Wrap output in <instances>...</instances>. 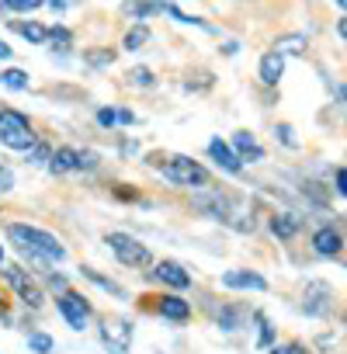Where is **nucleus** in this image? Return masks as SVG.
Wrapping results in <instances>:
<instances>
[{"mask_svg": "<svg viewBox=\"0 0 347 354\" xmlns=\"http://www.w3.org/2000/svg\"><path fill=\"white\" fill-rule=\"evenodd\" d=\"M8 236H11L21 250L39 254V257H46V261H63V257H66V247H63L53 233H46V230H39V226L15 223V226H8Z\"/></svg>", "mask_w": 347, "mask_h": 354, "instance_id": "nucleus-1", "label": "nucleus"}, {"mask_svg": "<svg viewBox=\"0 0 347 354\" xmlns=\"http://www.w3.org/2000/svg\"><path fill=\"white\" fill-rule=\"evenodd\" d=\"M198 205L212 216V219H226L233 230H254V216L250 209L240 202V198H229V195H212V198H198Z\"/></svg>", "mask_w": 347, "mask_h": 354, "instance_id": "nucleus-2", "label": "nucleus"}, {"mask_svg": "<svg viewBox=\"0 0 347 354\" xmlns=\"http://www.w3.org/2000/svg\"><path fill=\"white\" fill-rule=\"evenodd\" d=\"M0 142L8 149H32L35 146V132H32V122L15 111V108H4L0 111Z\"/></svg>", "mask_w": 347, "mask_h": 354, "instance_id": "nucleus-3", "label": "nucleus"}, {"mask_svg": "<svg viewBox=\"0 0 347 354\" xmlns=\"http://www.w3.org/2000/svg\"><path fill=\"white\" fill-rule=\"evenodd\" d=\"M163 177L170 185H181V188H195L209 181V170L191 160V156H170V163H163Z\"/></svg>", "mask_w": 347, "mask_h": 354, "instance_id": "nucleus-4", "label": "nucleus"}, {"mask_svg": "<svg viewBox=\"0 0 347 354\" xmlns=\"http://www.w3.org/2000/svg\"><path fill=\"white\" fill-rule=\"evenodd\" d=\"M108 247L115 250V257H118L125 268H142V264H149V250H146L135 236H129V233H108Z\"/></svg>", "mask_w": 347, "mask_h": 354, "instance_id": "nucleus-5", "label": "nucleus"}, {"mask_svg": "<svg viewBox=\"0 0 347 354\" xmlns=\"http://www.w3.org/2000/svg\"><path fill=\"white\" fill-rule=\"evenodd\" d=\"M101 344L108 354H129L132 347V323L129 319H104L101 323Z\"/></svg>", "mask_w": 347, "mask_h": 354, "instance_id": "nucleus-6", "label": "nucleus"}, {"mask_svg": "<svg viewBox=\"0 0 347 354\" xmlns=\"http://www.w3.org/2000/svg\"><path fill=\"white\" fill-rule=\"evenodd\" d=\"M4 278H8V285H11L32 309H42V306H46V295H42L39 285L28 278V271H21V268H4Z\"/></svg>", "mask_w": 347, "mask_h": 354, "instance_id": "nucleus-7", "label": "nucleus"}, {"mask_svg": "<svg viewBox=\"0 0 347 354\" xmlns=\"http://www.w3.org/2000/svg\"><path fill=\"white\" fill-rule=\"evenodd\" d=\"M56 306H59V313L66 316V323H70L73 330H84V326H87V316H91V306L84 302V295H77V292H63Z\"/></svg>", "mask_w": 347, "mask_h": 354, "instance_id": "nucleus-8", "label": "nucleus"}, {"mask_svg": "<svg viewBox=\"0 0 347 354\" xmlns=\"http://www.w3.org/2000/svg\"><path fill=\"white\" fill-rule=\"evenodd\" d=\"M330 306H333V288L323 285V281H309V285H306V302H302V309H306L309 316H323V313H330Z\"/></svg>", "mask_w": 347, "mask_h": 354, "instance_id": "nucleus-9", "label": "nucleus"}, {"mask_svg": "<svg viewBox=\"0 0 347 354\" xmlns=\"http://www.w3.org/2000/svg\"><path fill=\"white\" fill-rule=\"evenodd\" d=\"M153 274H156L163 285H170V288H188V285H191V274H188L181 264H174V261H160Z\"/></svg>", "mask_w": 347, "mask_h": 354, "instance_id": "nucleus-10", "label": "nucleus"}, {"mask_svg": "<svg viewBox=\"0 0 347 354\" xmlns=\"http://www.w3.org/2000/svg\"><path fill=\"white\" fill-rule=\"evenodd\" d=\"M209 153H212V160H216L223 170H229V174H240V170H243L240 156H236L233 146H226L223 139H212V142H209Z\"/></svg>", "mask_w": 347, "mask_h": 354, "instance_id": "nucleus-11", "label": "nucleus"}, {"mask_svg": "<svg viewBox=\"0 0 347 354\" xmlns=\"http://www.w3.org/2000/svg\"><path fill=\"white\" fill-rule=\"evenodd\" d=\"M312 247H316V254L319 257H337L340 254V247H344V236L337 233V230H316V236H312Z\"/></svg>", "mask_w": 347, "mask_h": 354, "instance_id": "nucleus-12", "label": "nucleus"}, {"mask_svg": "<svg viewBox=\"0 0 347 354\" xmlns=\"http://www.w3.org/2000/svg\"><path fill=\"white\" fill-rule=\"evenodd\" d=\"M223 285L226 288H254V292H264L268 288V281L257 271H226L223 274Z\"/></svg>", "mask_w": 347, "mask_h": 354, "instance_id": "nucleus-13", "label": "nucleus"}, {"mask_svg": "<svg viewBox=\"0 0 347 354\" xmlns=\"http://www.w3.org/2000/svg\"><path fill=\"white\" fill-rule=\"evenodd\" d=\"M233 146H236L233 153L240 156V163H243V160H250V163L264 160V149H261V142H257L250 132H236V136H233Z\"/></svg>", "mask_w": 347, "mask_h": 354, "instance_id": "nucleus-14", "label": "nucleus"}, {"mask_svg": "<svg viewBox=\"0 0 347 354\" xmlns=\"http://www.w3.org/2000/svg\"><path fill=\"white\" fill-rule=\"evenodd\" d=\"M49 170L53 174H66V170H80V149L59 146L56 153H49Z\"/></svg>", "mask_w": 347, "mask_h": 354, "instance_id": "nucleus-15", "label": "nucleus"}, {"mask_svg": "<svg viewBox=\"0 0 347 354\" xmlns=\"http://www.w3.org/2000/svg\"><path fill=\"white\" fill-rule=\"evenodd\" d=\"M281 73H285V59L278 53H264V59H261V84L274 87L281 80Z\"/></svg>", "mask_w": 347, "mask_h": 354, "instance_id": "nucleus-16", "label": "nucleus"}, {"mask_svg": "<svg viewBox=\"0 0 347 354\" xmlns=\"http://www.w3.org/2000/svg\"><path fill=\"white\" fill-rule=\"evenodd\" d=\"M156 309H160L167 319H188V316H191V306H188L185 299H178V295H163V299L156 302Z\"/></svg>", "mask_w": 347, "mask_h": 354, "instance_id": "nucleus-17", "label": "nucleus"}, {"mask_svg": "<svg viewBox=\"0 0 347 354\" xmlns=\"http://www.w3.org/2000/svg\"><path fill=\"white\" fill-rule=\"evenodd\" d=\"M271 230H274V236L292 240V236L299 233V219H295L292 212H281V216H274V219H271Z\"/></svg>", "mask_w": 347, "mask_h": 354, "instance_id": "nucleus-18", "label": "nucleus"}, {"mask_svg": "<svg viewBox=\"0 0 347 354\" xmlns=\"http://www.w3.org/2000/svg\"><path fill=\"white\" fill-rule=\"evenodd\" d=\"M0 84L11 87V91H28V73L25 70H4L0 73Z\"/></svg>", "mask_w": 347, "mask_h": 354, "instance_id": "nucleus-19", "label": "nucleus"}, {"mask_svg": "<svg viewBox=\"0 0 347 354\" xmlns=\"http://www.w3.org/2000/svg\"><path fill=\"white\" fill-rule=\"evenodd\" d=\"M42 8V0H0V11H18V15H28Z\"/></svg>", "mask_w": 347, "mask_h": 354, "instance_id": "nucleus-20", "label": "nucleus"}, {"mask_svg": "<svg viewBox=\"0 0 347 354\" xmlns=\"http://www.w3.org/2000/svg\"><path fill=\"white\" fill-rule=\"evenodd\" d=\"M46 39H49V46L59 49V53H66V49L73 46V35H70L66 28H53V32H46Z\"/></svg>", "mask_w": 347, "mask_h": 354, "instance_id": "nucleus-21", "label": "nucleus"}, {"mask_svg": "<svg viewBox=\"0 0 347 354\" xmlns=\"http://www.w3.org/2000/svg\"><path fill=\"white\" fill-rule=\"evenodd\" d=\"M302 49H306V39H302V35H288V39H278V46H274L271 53L281 56V53H302Z\"/></svg>", "mask_w": 347, "mask_h": 354, "instance_id": "nucleus-22", "label": "nucleus"}, {"mask_svg": "<svg viewBox=\"0 0 347 354\" xmlns=\"http://www.w3.org/2000/svg\"><path fill=\"white\" fill-rule=\"evenodd\" d=\"M28 347H32L35 354H49V351H53V337H46V333H28Z\"/></svg>", "mask_w": 347, "mask_h": 354, "instance_id": "nucleus-23", "label": "nucleus"}, {"mask_svg": "<svg viewBox=\"0 0 347 354\" xmlns=\"http://www.w3.org/2000/svg\"><path fill=\"white\" fill-rule=\"evenodd\" d=\"M129 15H135V18H153V15H163V4H129Z\"/></svg>", "mask_w": 347, "mask_h": 354, "instance_id": "nucleus-24", "label": "nucleus"}, {"mask_svg": "<svg viewBox=\"0 0 347 354\" xmlns=\"http://www.w3.org/2000/svg\"><path fill=\"white\" fill-rule=\"evenodd\" d=\"M18 32H21L28 42H46V28H42V25H35V21H28V25H18Z\"/></svg>", "mask_w": 347, "mask_h": 354, "instance_id": "nucleus-25", "label": "nucleus"}, {"mask_svg": "<svg viewBox=\"0 0 347 354\" xmlns=\"http://www.w3.org/2000/svg\"><path fill=\"white\" fill-rule=\"evenodd\" d=\"M149 39V28H142V25H135L129 35H125V49H139L142 42Z\"/></svg>", "mask_w": 347, "mask_h": 354, "instance_id": "nucleus-26", "label": "nucleus"}, {"mask_svg": "<svg viewBox=\"0 0 347 354\" xmlns=\"http://www.w3.org/2000/svg\"><path fill=\"white\" fill-rule=\"evenodd\" d=\"M84 274H87V278H91V281H97V285H101V288H104V292H111V295H122V288H118V285H115V281H108V278H101V274H97V271H91V268H84Z\"/></svg>", "mask_w": 347, "mask_h": 354, "instance_id": "nucleus-27", "label": "nucleus"}, {"mask_svg": "<svg viewBox=\"0 0 347 354\" xmlns=\"http://www.w3.org/2000/svg\"><path fill=\"white\" fill-rule=\"evenodd\" d=\"M129 77H132V84H135V87H153V73H149V70H142V66H139V70H132Z\"/></svg>", "mask_w": 347, "mask_h": 354, "instance_id": "nucleus-28", "label": "nucleus"}, {"mask_svg": "<svg viewBox=\"0 0 347 354\" xmlns=\"http://www.w3.org/2000/svg\"><path fill=\"white\" fill-rule=\"evenodd\" d=\"M11 188H15V174H11L8 167H0V195L11 192Z\"/></svg>", "mask_w": 347, "mask_h": 354, "instance_id": "nucleus-29", "label": "nucleus"}, {"mask_svg": "<svg viewBox=\"0 0 347 354\" xmlns=\"http://www.w3.org/2000/svg\"><path fill=\"white\" fill-rule=\"evenodd\" d=\"M111 59H115V53H108V49H104V53H87V63H94V66L111 63Z\"/></svg>", "mask_w": 347, "mask_h": 354, "instance_id": "nucleus-30", "label": "nucleus"}, {"mask_svg": "<svg viewBox=\"0 0 347 354\" xmlns=\"http://www.w3.org/2000/svg\"><path fill=\"white\" fill-rule=\"evenodd\" d=\"M271 354H306V347H299V344H281V347H274Z\"/></svg>", "mask_w": 347, "mask_h": 354, "instance_id": "nucleus-31", "label": "nucleus"}, {"mask_svg": "<svg viewBox=\"0 0 347 354\" xmlns=\"http://www.w3.org/2000/svg\"><path fill=\"white\" fill-rule=\"evenodd\" d=\"M32 156H35V163H46V160H49V149L35 142V146H32Z\"/></svg>", "mask_w": 347, "mask_h": 354, "instance_id": "nucleus-32", "label": "nucleus"}, {"mask_svg": "<svg viewBox=\"0 0 347 354\" xmlns=\"http://www.w3.org/2000/svg\"><path fill=\"white\" fill-rule=\"evenodd\" d=\"M257 323H261V344H268V340H271V326H268L264 316H257Z\"/></svg>", "mask_w": 347, "mask_h": 354, "instance_id": "nucleus-33", "label": "nucleus"}, {"mask_svg": "<svg viewBox=\"0 0 347 354\" xmlns=\"http://www.w3.org/2000/svg\"><path fill=\"white\" fill-rule=\"evenodd\" d=\"M344 185H347V174H344V167H337V195H344V192H347Z\"/></svg>", "mask_w": 347, "mask_h": 354, "instance_id": "nucleus-34", "label": "nucleus"}, {"mask_svg": "<svg viewBox=\"0 0 347 354\" xmlns=\"http://www.w3.org/2000/svg\"><path fill=\"white\" fill-rule=\"evenodd\" d=\"M278 132H281V139H285V142H288V146H295V136H292V129H288V125H281V129H278Z\"/></svg>", "mask_w": 347, "mask_h": 354, "instance_id": "nucleus-35", "label": "nucleus"}, {"mask_svg": "<svg viewBox=\"0 0 347 354\" xmlns=\"http://www.w3.org/2000/svg\"><path fill=\"white\" fill-rule=\"evenodd\" d=\"M0 59H11V46L8 42H0Z\"/></svg>", "mask_w": 347, "mask_h": 354, "instance_id": "nucleus-36", "label": "nucleus"}, {"mask_svg": "<svg viewBox=\"0 0 347 354\" xmlns=\"http://www.w3.org/2000/svg\"><path fill=\"white\" fill-rule=\"evenodd\" d=\"M0 309H4V299H0Z\"/></svg>", "mask_w": 347, "mask_h": 354, "instance_id": "nucleus-37", "label": "nucleus"}, {"mask_svg": "<svg viewBox=\"0 0 347 354\" xmlns=\"http://www.w3.org/2000/svg\"><path fill=\"white\" fill-rule=\"evenodd\" d=\"M0 257H4V254H0Z\"/></svg>", "mask_w": 347, "mask_h": 354, "instance_id": "nucleus-38", "label": "nucleus"}]
</instances>
